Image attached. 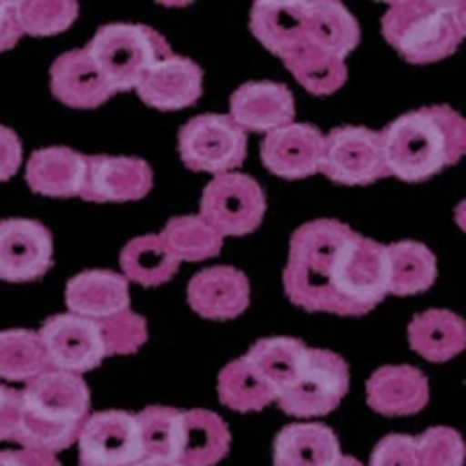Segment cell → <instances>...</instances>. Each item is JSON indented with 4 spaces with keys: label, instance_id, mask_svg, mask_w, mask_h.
<instances>
[{
    "label": "cell",
    "instance_id": "cell-28",
    "mask_svg": "<svg viewBox=\"0 0 466 466\" xmlns=\"http://www.w3.org/2000/svg\"><path fill=\"white\" fill-rule=\"evenodd\" d=\"M308 355V345L299 339H261L248 350V361L255 366V371L270 385V390L278 397L289 390L297 382L299 373L303 369V361Z\"/></svg>",
    "mask_w": 466,
    "mask_h": 466
},
{
    "label": "cell",
    "instance_id": "cell-33",
    "mask_svg": "<svg viewBox=\"0 0 466 466\" xmlns=\"http://www.w3.org/2000/svg\"><path fill=\"white\" fill-rule=\"evenodd\" d=\"M161 240L180 261H206L222 252L224 238L212 227H208L198 215H182V218L168 219L164 231L159 233Z\"/></svg>",
    "mask_w": 466,
    "mask_h": 466
},
{
    "label": "cell",
    "instance_id": "cell-39",
    "mask_svg": "<svg viewBox=\"0 0 466 466\" xmlns=\"http://www.w3.org/2000/svg\"><path fill=\"white\" fill-rule=\"evenodd\" d=\"M22 418V394L0 385V441H15Z\"/></svg>",
    "mask_w": 466,
    "mask_h": 466
},
{
    "label": "cell",
    "instance_id": "cell-43",
    "mask_svg": "<svg viewBox=\"0 0 466 466\" xmlns=\"http://www.w3.org/2000/svg\"><path fill=\"white\" fill-rule=\"evenodd\" d=\"M140 466H185L177 460H145Z\"/></svg>",
    "mask_w": 466,
    "mask_h": 466
},
{
    "label": "cell",
    "instance_id": "cell-18",
    "mask_svg": "<svg viewBox=\"0 0 466 466\" xmlns=\"http://www.w3.org/2000/svg\"><path fill=\"white\" fill-rule=\"evenodd\" d=\"M231 119L245 133H270L294 119V96L280 82H245L231 94Z\"/></svg>",
    "mask_w": 466,
    "mask_h": 466
},
{
    "label": "cell",
    "instance_id": "cell-7",
    "mask_svg": "<svg viewBox=\"0 0 466 466\" xmlns=\"http://www.w3.org/2000/svg\"><path fill=\"white\" fill-rule=\"evenodd\" d=\"M350 387V369L331 350L308 348L297 382L278 397L282 413L291 418H322L339 408Z\"/></svg>",
    "mask_w": 466,
    "mask_h": 466
},
{
    "label": "cell",
    "instance_id": "cell-36",
    "mask_svg": "<svg viewBox=\"0 0 466 466\" xmlns=\"http://www.w3.org/2000/svg\"><path fill=\"white\" fill-rule=\"evenodd\" d=\"M101 339L106 345V357L136 355L147 340V322L143 315L133 313L131 308L98 322Z\"/></svg>",
    "mask_w": 466,
    "mask_h": 466
},
{
    "label": "cell",
    "instance_id": "cell-25",
    "mask_svg": "<svg viewBox=\"0 0 466 466\" xmlns=\"http://www.w3.org/2000/svg\"><path fill=\"white\" fill-rule=\"evenodd\" d=\"M231 448V431L227 422L212 410H185L182 413L177 461L185 466H215Z\"/></svg>",
    "mask_w": 466,
    "mask_h": 466
},
{
    "label": "cell",
    "instance_id": "cell-35",
    "mask_svg": "<svg viewBox=\"0 0 466 466\" xmlns=\"http://www.w3.org/2000/svg\"><path fill=\"white\" fill-rule=\"evenodd\" d=\"M22 33L33 37H49L68 31L80 15L73 0H22L16 5Z\"/></svg>",
    "mask_w": 466,
    "mask_h": 466
},
{
    "label": "cell",
    "instance_id": "cell-3",
    "mask_svg": "<svg viewBox=\"0 0 466 466\" xmlns=\"http://www.w3.org/2000/svg\"><path fill=\"white\" fill-rule=\"evenodd\" d=\"M19 394L22 418L15 443L56 455L77 441L91 403L85 378L49 369L26 382Z\"/></svg>",
    "mask_w": 466,
    "mask_h": 466
},
{
    "label": "cell",
    "instance_id": "cell-38",
    "mask_svg": "<svg viewBox=\"0 0 466 466\" xmlns=\"http://www.w3.org/2000/svg\"><path fill=\"white\" fill-rule=\"evenodd\" d=\"M369 466H418L415 439L406 434H390L373 448Z\"/></svg>",
    "mask_w": 466,
    "mask_h": 466
},
{
    "label": "cell",
    "instance_id": "cell-8",
    "mask_svg": "<svg viewBox=\"0 0 466 466\" xmlns=\"http://www.w3.org/2000/svg\"><path fill=\"white\" fill-rule=\"evenodd\" d=\"M266 215V194L255 177L245 173L215 175L203 189L198 218L219 236H245L259 228Z\"/></svg>",
    "mask_w": 466,
    "mask_h": 466
},
{
    "label": "cell",
    "instance_id": "cell-14",
    "mask_svg": "<svg viewBox=\"0 0 466 466\" xmlns=\"http://www.w3.org/2000/svg\"><path fill=\"white\" fill-rule=\"evenodd\" d=\"M324 136L310 124H287L266 133L261 143V164L278 177L301 180L319 173Z\"/></svg>",
    "mask_w": 466,
    "mask_h": 466
},
{
    "label": "cell",
    "instance_id": "cell-13",
    "mask_svg": "<svg viewBox=\"0 0 466 466\" xmlns=\"http://www.w3.org/2000/svg\"><path fill=\"white\" fill-rule=\"evenodd\" d=\"M154 173L138 157H86V173L80 198L94 203L140 201L152 191Z\"/></svg>",
    "mask_w": 466,
    "mask_h": 466
},
{
    "label": "cell",
    "instance_id": "cell-42",
    "mask_svg": "<svg viewBox=\"0 0 466 466\" xmlns=\"http://www.w3.org/2000/svg\"><path fill=\"white\" fill-rule=\"evenodd\" d=\"M0 466H61V461L52 452L19 448V451H0Z\"/></svg>",
    "mask_w": 466,
    "mask_h": 466
},
{
    "label": "cell",
    "instance_id": "cell-44",
    "mask_svg": "<svg viewBox=\"0 0 466 466\" xmlns=\"http://www.w3.org/2000/svg\"><path fill=\"white\" fill-rule=\"evenodd\" d=\"M336 466H364V464H361V461H357L355 460V457H340V460H339V464H336Z\"/></svg>",
    "mask_w": 466,
    "mask_h": 466
},
{
    "label": "cell",
    "instance_id": "cell-17",
    "mask_svg": "<svg viewBox=\"0 0 466 466\" xmlns=\"http://www.w3.org/2000/svg\"><path fill=\"white\" fill-rule=\"evenodd\" d=\"M49 85L56 101L77 110H94L115 96V89L86 49H70L56 56L49 68Z\"/></svg>",
    "mask_w": 466,
    "mask_h": 466
},
{
    "label": "cell",
    "instance_id": "cell-1",
    "mask_svg": "<svg viewBox=\"0 0 466 466\" xmlns=\"http://www.w3.org/2000/svg\"><path fill=\"white\" fill-rule=\"evenodd\" d=\"M285 294L308 313L361 318L387 297L385 245L339 219H313L291 233Z\"/></svg>",
    "mask_w": 466,
    "mask_h": 466
},
{
    "label": "cell",
    "instance_id": "cell-19",
    "mask_svg": "<svg viewBox=\"0 0 466 466\" xmlns=\"http://www.w3.org/2000/svg\"><path fill=\"white\" fill-rule=\"evenodd\" d=\"M366 403L387 418L415 415L430 403V380L415 366H380L366 380Z\"/></svg>",
    "mask_w": 466,
    "mask_h": 466
},
{
    "label": "cell",
    "instance_id": "cell-37",
    "mask_svg": "<svg viewBox=\"0 0 466 466\" xmlns=\"http://www.w3.org/2000/svg\"><path fill=\"white\" fill-rule=\"evenodd\" d=\"M464 441L451 427H431L415 439L418 466H461Z\"/></svg>",
    "mask_w": 466,
    "mask_h": 466
},
{
    "label": "cell",
    "instance_id": "cell-34",
    "mask_svg": "<svg viewBox=\"0 0 466 466\" xmlns=\"http://www.w3.org/2000/svg\"><path fill=\"white\" fill-rule=\"evenodd\" d=\"M182 413L185 410H177V408L147 406L136 415L145 460H177Z\"/></svg>",
    "mask_w": 466,
    "mask_h": 466
},
{
    "label": "cell",
    "instance_id": "cell-32",
    "mask_svg": "<svg viewBox=\"0 0 466 466\" xmlns=\"http://www.w3.org/2000/svg\"><path fill=\"white\" fill-rule=\"evenodd\" d=\"M49 371L43 340L31 329L0 331V378L12 382H31Z\"/></svg>",
    "mask_w": 466,
    "mask_h": 466
},
{
    "label": "cell",
    "instance_id": "cell-4",
    "mask_svg": "<svg viewBox=\"0 0 466 466\" xmlns=\"http://www.w3.org/2000/svg\"><path fill=\"white\" fill-rule=\"evenodd\" d=\"M382 35L408 64H436L452 56L466 35L461 0H401L382 15Z\"/></svg>",
    "mask_w": 466,
    "mask_h": 466
},
{
    "label": "cell",
    "instance_id": "cell-27",
    "mask_svg": "<svg viewBox=\"0 0 466 466\" xmlns=\"http://www.w3.org/2000/svg\"><path fill=\"white\" fill-rule=\"evenodd\" d=\"M387 252V294L413 297L427 291L436 280V255L418 240L385 245Z\"/></svg>",
    "mask_w": 466,
    "mask_h": 466
},
{
    "label": "cell",
    "instance_id": "cell-30",
    "mask_svg": "<svg viewBox=\"0 0 466 466\" xmlns=\"http://www.w3.org/2000/svg\"><path fill=\"white\" fill-rule=\"evenodd\" d=\"M282 64L287 66L299 85L313 96H331L348 80V66L340 58L329 56L327 52L318 49L308 40L291 49Z\"/></svg>",
    "mask_w": 466,
    "mask_h": 466
},
{
    "label": "cell",
    "instance_id": "cell-12",
    "mask_svg": "<svg viewBox=\"0 0 466 466\" xmlns=\"http://www.w3.org/2000/svg\"><path fill=\"white\" fill-rule=\"evenodd\" d=\"M54 238L35 219L12 218L0 222V280L33 282L52 268Z\"/></svg>",
    "mask_w": 466,
    "mask_h": 466
},
{
    "label": "cell",
    "instance_id": "cell-26",
    "mask_svg": "<svg viewBox=\"0 0 466 466\" xmlns=\"http://www.w3.org/2000/svg\"><path fill=\"white\" fill-rule=\"evenodd\" d=\"M361 28L348 7L336 0L306 3V40L329 56L345 61L360 45Z\"/></svg>",
    "mask_w": 466,
    "mask_h": 466
},
{
    "label": "cell",
    "instance_id": "cell-9",
    "mask_svg": "<svg viewBox=\"0 0 466 466\" xmlns=\"http://www.w3.org/2000/svg\"><path fill=\"white\" fill-rule=\"evenodd\" d=\"M319 173L345 187H364L390 175L380 131L339 127L324 136Z\"/></svg>",
    "mask_w": 466,
    "mask_h": 466
},
{
    "label": "cell",
    "instance_id": "cell-41",
    "mask_svg": "<svg viewBox=\"0 0 466 466\" xmlns=\"http://www.w3.org/2000/svg\"><path fill=\"white\" fill-rule=\"evenodd\" d=\"M15 0H0V54L10 52L19 37L24 35L19 26V12H16Z\"/></svg>",
    "mask_w": 466,
    "mask_h": 466
},
{
    "label": "cell",
    "instance_id": "cell-29",
    "mask_svg": "<svg viewBox=\"0 0 466 466\" xmlns=\"http://www.w3.org/2000/svg\"><path fill=\"white\" fill-rule=\"evenodd\" d=\"M124 278L143 287L166 285L177 273L180 261L161 240V236H138L124 245L119 255Z\"/></svg>",
    "mask_w": 466,
    "mask_h": 466
},
{
    "label": "cell",
    "instance_id": "cell-5",
    "mask_svg": "<svg viewBox=\"0 0 466 466\" xmlns=\"http://www.w3.org/2000/svg\"><path fill=\"white\" fill-rule=\"evenodd\" d=\"M85 49L115 94L136 89L154 64L173 54L166 37L145 24H107L96 31Z\"/></svg>",
    "mask_w": 466,
    "mask_h": 466
},
{
    "label": "cell",
    "instance_id": "cell-24",
    "mask_svg": "<svg viewBox=\"0 0 466 466\" xmlns=\"http://www.w3.org/2000/svg\"><path fill=\"white\" fill-rule=\"evenodd\" d=\"M408 343L422 360L441 364L466 348V324L457 313L431 308L410 319Z\"/></svg>",
    "mask_w": 466,
    "mask_h": 466
},
{
    "label": "cell",
    "instance_id": "cell-23",
    "mask_svg": "<svg viewBox=\"0 0 466 466\" xmlns=\"http://www.w3.org/2000/svg\"><path fill=\"white\" fill-rule=\"evenodd\" d=\"M249 28L270 54L285 58L291 49L306 40V0L255 3L249 12Z\"/></svg>",
    "mask_w": 466,
    "mask_h": 466
},
{
    "label": "cell",
    "instance_id": "cell-2",
    "mask_svg": "<svg viewBox=\"0 0 466 466\" xmlns=\"http://www.w3.org/2000/svg\"><path fill=\"white\" fill-rule=\"evenodd\" d=\"M390 175L424 182L451 168L466 149L464 116L451 106H430L397 116L380 131Z\"/></svg>",
    "mask_w": 466,
    "mask_h": 466
},
{
    "label": "cell",
    "instance_id": "cell-20",
    "mask_svg": "<svg viewBox=\"0 0 466 466\" xmlns=\"http://www.w3.org/2000/svg\"><path fill=\"white\" fill-rule=\"evenodd\" d=\"M66 306L77 318L101 322L131 308L128 280L112 270L77 273L66 285Z\"/></svg>",
    "mask_w": 466,
    "mask_h": 466
},
{
    "label": "cell",
    "instance_id": "cell-6",
    "mask_svg": "<svg viewBox=\"0 0 466 466\" xmlns=\"http://www.w3.org/2000/svg\"><path fill=\"white\" fill-rule=\"evenodd\" d=\"M177 149L189 170L233 173L248 159V133L228 115H198L180 128Z\"/></svg>",
    "mask_w": 466,
    "mask_h": 466
},
{
    "label": "cell",
    "instance_id": "cell-11",
    "mask_svg": "<svg viewBox=\"0 0 466 466\" xmlns=\"http://www.w3.org/2000/svg\"><path fill=\"white\" fill-rule=\"evenodd\" d=\"M43 340L49 369L82 376L94 371L106 360V345L101 339L98 322L77 318L73 313L52 315L37 331Z\"/></svg>",
    "mask_w": 466,
    "mask_h": 466
},
{
    "label": "cell",
    "instance_id": "cell-10",
    "mask_svg": "<svg viewBox=\"0 0 466 466\" xmlns=\"http://www.w3.org/2000/svg\"><path fill=\"white\" fill-rule=\"evenodd\" d=\"M80 466H140L145 461L136 415L101 410L85 420L80 436Z\"/></svg>",
    "mask_w": 466,
    "mask_h": 466
},
{
    "label": "cell",
    "instance_id": "cell-15",
    "mask_svg": "<svg viewBox=\"0 0 466 466\" xmlns=\"http://www.w3.org/2000/svg\"><path fill=\"white\" fill-rule=\"evenodd\" d=\"M136 91L140 101L154 110H185L201 98L203 70L197 61L170 54L143 75Z\"/></svg>",
    "mask_w": 466,
    "mask_h": 466
},
{
    "label": "cell",
    "instance_id": "cell-31",
    "mask_svg": "<svg viewBox=\"0 0 466 466\" xmlns=\"http://www.w3.org/2000/svg\"><path fill=\"white\" fill-rule=\"evenodd\" d=\"M219 401L236 413H257L276 401V392L255 371L248 357L233 360L224 366L218 378Z\"/></svg>",
    "mask_w": 466,
    "mask_h": 466
},
{
    "label": "cell",
    "instance_id": "cell-40",
    "mask_svg": "<svg viewBox=\"0 0 466 466\" xmlns=\"http://www.w3.org/2000/svg\"><path fill=\"white\" fill-rule=\"evenodd\" d=\"M24 147L22 140L12 128L0 124V182H7L15 177L19 166H22Z\"/></svg>",
    "mask_w": 466,
    "mask_h": 466
},
{
    "label": "cell",
    "instance_id": "cell-21",
    "mask_svg": "<svg viewBox=\"0 0 466 466\" xmlns=\"http://www.w3.org/2000/svg\"><path fill=\"white\" fill-rule=\"evenodd\" d=\"M86 173V157L70 147H43L31 154L26 182L31 191L54 198L80 197Z\"/></svg>",
    "mask_w": 466,
    "mask_h": 466
},
{
    "label": "cell",
    "instance_id": "cell-16",
    "mask_svg": "<svg viewBox=\"0 0 466 466\" xmlns=\"http://www.w3.org/2000/svg\"><path fill=\"white\" fill-rule=\"evenodd\" d=\"M187 301L194 313L206 319H236L249 306V280L233 266H210L191 278Z\"/></svg>",
    "mask_w": 466,
    "mask_h": 466
},
{
    "label": "cell",
    "instance_id": "cell-22",
    "mask_svg": "<svg viewBox=\"0 0 466 466\" xmlns=\"http://www.w3.org/2000/svg\"><path fill=\"white\" fill-rule=\"evenodd\" d=\"M340 457L339 436L327 424H287L273 443L276 466H336Z\"/></svg>",
    "mask_w": 466,
    "mask_h": 466
}]
</instances>
